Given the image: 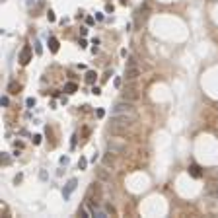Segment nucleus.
<instances>
[{"mask_svg":"<svg viewBox=\"0 0 218 218\" xmlns=\"http://www.w3.org/2000/svg\"><path fill=\"white\" fill-rule=\"evenodd\" d=\"M136 115L132 113H117V115H111V127L109 131L111 132H121V131H127L134 125Z\"/></svg>","mask_w":218,"mask_h":218,"instance_id":"nucleus-1","label":"nucleus"},{"mask_svg":"<svg viewBox=\"0 0 218 218\" xmlns=\"http://www.w3.org/2000/svg\"><path fill=\"white\" fill-rule=\"evenodd\" d=\"M138 76H140L138 62H136L134 57H131V58H129V62H127V68H125V80H127V82H134Z\"/></svg>","mask_w":218,"mask_h":218,"instance_id":"nucleus-2","label":"nucleus"},{"mask_svg":"<svg viewBox=\"0 0 218 218\" xmlns=\"http://www.w3.org/2000/svg\"><path fill=\"white\" fill-rule=\"evenodd\" d=\"M107 150H111L117 156H121V154L127 152V140L125 138H109L107 140Z\"/></svg>","mask_w":218,"mask_h":218,"instance_id":"nucleus-3","label":"nucleus"},{"mask_svg":"<svg viewBox=\"0 0 218 218\" xmlns=\"http://www.w3.org/2000/svg\"><path fill=\"white\" fill-rule=\"evenodd\" d=\"M117 113H132V115H136L132 101H127V99H123V101H119V103H115V105H113L111 115H117Z\"/></svg>","mask_w":218,"mask_h":218,"instance_id":"nucleus-4","label":"nucleus"},{"mask_svg":"<svg viewBox=\"0 0 218 218\" xmlns=\"http://www.w3.org/2000/svg\"><path fill=\"white\" fill-rule=\"evenodd\" d=\"M29 61H31V47L25 45L24 49H21V53H20V62L21 64H27Z\"/></svg>","mask_w":218,"mask_h":218,"instance_id":"nucleus-5","label":"nucleus"},{"mask_svg":"<svg viewBox=\"0 0 218 218\" xmlns=\"http://www.w3.org/2000/svg\"><path fill=\"white\" fill-rule=\"evenodd\" d=\"M123 99H127V101H136V99H138L136 88H127V90L123 92Z\"/></svg>","mask_w":218,"mask_h":218,"instance_id":"nucleus-6","label":"nucleus"},{"mask_svg":"<svg viewBox=\"0 0 218 218\" xmlns=\"http://www.w3.org/2000/svg\"><path fill=\"white\" fill-rule=\"evenodd\" d=\"M76 185H78V179H76V177H72V179H70L68 183H66L64 191H62V195H64V199H68V197H70V193H72V191L76 189Z\"/></svg>","mask_w":218,"mask_h":218,"instance_id":"nucleus-7","label":"nucleus"},{"mask_svg":"<svg viewBox=\"0 0 218 218\" xmlns=\"http://www.w3.org/2000/svg\"><path fill=\"white\" fill-rule=\"evenodd\" d=\"M115 156L117 154L111 152V150H109L107 154H103V164H105V168H109V166L113 168V166H115Z\"/></svg>","mask_w":218,"mask_h":218,"instance_id":"nucleus-8","label":"nucleus"},{"mask_svg":"<svg viewBox=\"0 0 218 218\" xmlns=\"http://www.w3.org/2000/svg\"><path fill=\"white\" fill-rule=\"evenodd\" d=\"M206 195L218 201V181H214V183H210V185L206 187Z\"/></svg>","mask_w":218,"mask_h":218,"instance_id":"nucleus-9","label":"nucleus"},{"mask_svg":"<svg viewBox=\"0 0 218 218\" xmlns=\"http://www.w3.org/2000/svg\"><path fill=\"white\" fill-rule=\"evenodd\" d=\"M98 177L101 181H111V175L107 173V168H101V169H98Z\"/></svg>","mask_w":218,"mask_h":218,"instance_id":"nucleus-10","label":"nucleus"},{"mask_svg":"<svg viewBox=\"0 0 218 218\" xmlns=\"http://www.w3.org/2000/svg\"><path fill=\"white\" fill-rule=\"evenodd\" d=\"M49 49H51V53H57L58 51V39L57 37H49Z\"/></svg>","mask_w":218,"mask_h":218,"instance_id":"nucleus-11","label":"nucleus"},{"mask_svg":"<svg viewBox=\"0 0 218 218\" xmlns=\"http://www.w3.org/2000/svg\"><path fill=\"white\" fill-rule=\"evenodd\" d=\"M189 173H191L193 177H201V175H202V171H201V168H199V166H191V168H189Z\"/></svg>","mask_w":218,"mask_h":218,"instance_id":"nucleus-12","label":"nucleus"},{"mask_svg":"<svg viewBox=\"0 0 218 218\" xmlns=\"http://www.w3.org/2000/svg\"><path fill=\"white\" fill-rule=\"evenodd\" d=\"M64 90L68 92V94H74V92L78 90V86H76L74 82H68V84H66V86H64Z\"/></svg>","mask_w":218,"mask_h":218,"instance_id":"nucleus-13","label":"nucleus"},{"mask_svg":"<svg viewBox=\"0 0 218 218\" xmlns=\"http://www.w3.org/2000/svg\"><path fill=\"white\" fill-rule=\"evenodd\" d=\"M8 92H10V94H18V92H20V84H16V82H10Z\"/></svg>","mask_w":218,"mask_h":218,"instance_id":"nucleus-14","label":"nucleus"},{"mask_svg":"<svg viewBox=\"0 0 218 218\" xmlns=\"http://www.w3.org/2000/svg\"><path fill=\"white\" fill-rule=\"evenodd\" d=\"M86 82L88 84H94L95 82V72H92V70L88 72V74H86Z\"/></svg>","mask_w":218,"mask_h":218,"instance_id":"nucleus-15","label":"nucleus"},{"mask_svg":"<svg viewBox=\"0 0 218 218\" xmlns=\"http://www.w3.org/2000/svg\"><path fill=\"white\" fill-rule=\"evenodd\" d=\"M86 164H88V162H86V160H84V158H82V160H80V162H78V166H80V169H84V168H86Z\"/></svg>","mask_w":218,"mask_h":218,"instance_id":"nucleus-16","label":"nucleus"},{"mask_svg":"<svg viewBox=\"0 0 218 218\" xmlns=\"http://www.w3.org/2000/svg\"><path fill=\"white\" fill-rule=\"evenodd\" d=\"M33 142H35V144L41 142V134H35V136H33Z\"/></svg>","mask_w":218,"mask_h":218,"instance_id":"nucleus-17","label":"nucleus"},{"mask_svg":"<svg viewBox=\"0 0 218 218\" xmlns=\"http://www.w3.org/2000/svg\"><path fill=\"white\" fill-rule=\"evenodd\" d=\"M33 105H35V99L29 98V99H27V107H33Z\"/></svg>","mask_w":218,"mask_h":218,"instance_id":"nucleus-18","label":"nucleus"},{"mask_svg":"<svg viewBox=\"0 0 218 218\" xmlns=\"http://www.w3.org/2000/svg\"><path fill=\"white\" fill-rule=\"evenodd\" d=\"M8 103H10V99H8V98H2V105L6 107V105H8Z\"/></svg>","mask_w":218,"mask_h":218,"instance_id":"nucleus-19","label":"nucleus"},{"mask_svg":"<svg viewBox=\"0 0 218 218\" xmlns=\"http://www.w3.org/2000/svg\"><path fill=\"white\" fill-rule=\"evenodd\" d=\"M127 2H129V0H121V4H127Z\"/></svg>","mask_w":218,"mask_h":218,"instance_id":"nucleus-20","label":"nucleus"},{"mask_svg":"<svg viewBox=\"0 0 218 218\" xmlns=\"http://www.w3.org/2000/svg\"><path fill=\"white\" fill-rule=\"evenodd\" d=\"M27 2H29V4H31V2H33V0H27Z\"/></svg>","mask_w":218,"mask_h":218,"instance_id":"nucleus-21","label":"nucleus"}]
</instances>
